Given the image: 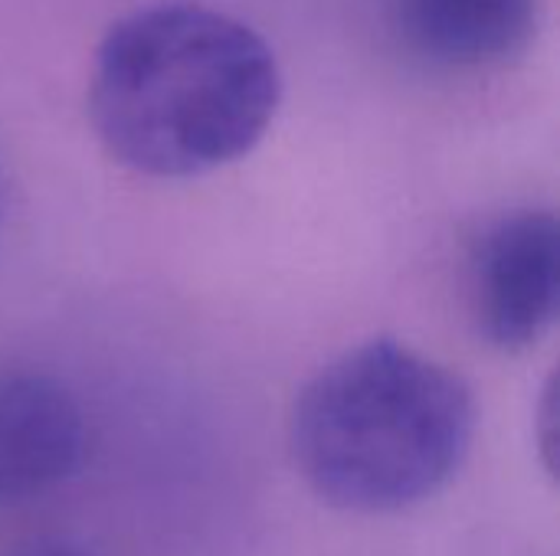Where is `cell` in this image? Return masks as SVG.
Returning a JSON list of instances; mask_svg holds the SVG:
<instances>
[{"mask_svg": "<svg viewBox=\"0 0 560 556\" xmlns=\"http://www.w3.org/2000/svg\"><path fill=\"white\" fill-rule=\"evenodd\" d=\"M279 66L259 33L200 3L118 20L95 52L89 115L125 167L197 177L249 154L279 108Z\"/></svg>", "mask_w": 560, "mask_h": 556, "instance_id": "cell-1", "label": "cell"}, {"mask_svg": "<svg viewBox=\"0 0 560 556\" xmlns=\"http://www.w3.org/2000/svg\"><path fill=\"white\" fill-rule=\"evenodd\" d=\"M3 556H95L92 551H85L82 544L75 541H66V537H39V541H30V544H20L13 551H7Z\"/></svg>", "mask_w": 560, "mask_h": 556, "instance_id": "cell-6", "label": "cell"}, {"mask_svg": "<svg viewBox=\"0 0 560 556\" xmlns=\"http://www.w3.org/2000/svg\"><path fill=\"white\" fill-rule=\"evenodd\" d=\"M85 459V419L52 377L0 370V508L69 482Z\"/></svg>", "mask_w": 560, "mask_h": 556, "instance_id": "cell-4", "label": "cell"}, {"mask_svg": "<svg viewBox=\"0 0 560 556\" xmlns=\"http://www.w3.org/2000/svg\"><path fill=\"white\" fill-rule=\"evenodd\" d=\"M0 216H3V180H0Z\"/></svg>", "mask_w": 560, "mask_h": 556, "instance_id": "cell-7", "label": "cell"}, {"mask_svg": "<svg viewBox=\"0 0 560 556\" xmlns=\"http://www.w3.org/2000/svg\"><path fill=\"white\" fill-rule=\"evenodd\" d=\"M476 436L469 387L400 341H368L302 390L292 456L305 482L348 511H400L440 492Z\"/></svg>", "mask_w": 560, "mask_h": 556, "instance_id": "cell-2", "label": "cell"}, {"mask_svg": "<svg viewBox=\"0 0 560 556\" xmlns=\"http://www.w3.org/2000/svg\"><path fill=\"white\" fill-rule=\"evenodd\" d=\"M407 43L436 66L505 62L535 33L538 0H397Z\"/></svg>", "mask_w": 560, "mask_h": 556, "instance_id": "cell-5", "label": "cell"}, {"mask_svg": "<svg viewBox=\"0 0 560 556\" xmlns=\"http://www.w3.org/2000/svg\"><path fill=\"white\" fill-rule=\"evenodd\" d=\"M472 298L482 334L502 351L538 344L560 301V229L545 210L495 220L472 252Z\"/></svg>", "mask_w": 560, "mask_h": 556, "instance_id": "cell-3", "label": "cell"}]
</instances>
